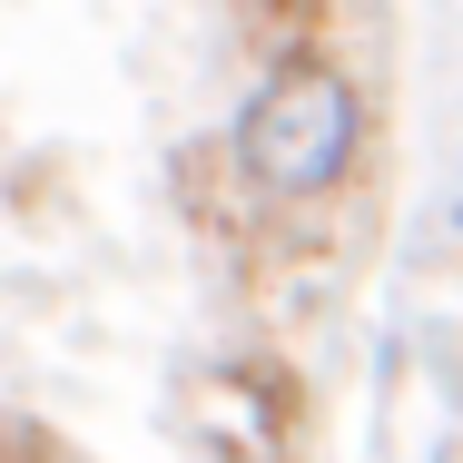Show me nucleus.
<instances>
[{
  "instance_id": "nucleus-1",
  "label": "nucleus",
  "mask_w": 463,
  "mask_h": 463,
  "mask_svg": "<svg viewBox=\"0 0 463 463\" xmlns=\"http://www.w3.org/2000/svg\"><path fill=\"white\" fill-rule=\"evenodd\" d=\"M365 158V90L326 50H286L237 109V178L267 207H326Z\"/></svg>"
},
{
  "instance_id": "nucleus-2",
  "label": "nucleus",
  "mask_w": 463,
  "mask_h": 463,
  "mask_svg": "<svg viewBox=\"0 0 463 463\" xmlns=\"http://www.w3.org/2000/svg\"><path fill=\"white\" fill-rule=\"evenodd\" d=\"M207 444L227 463H296V444H306V394H296V374H286L277 355L217 365V424H207Z\"/></svg>"
},
{
  "instance_id": "nucleus-3",
  "label": "nucleus",
  "mask_w": 463,
  "mask_h": 463,
  "mask_svg": "<svg viewBox=\"0 0 463 463\" xmlns=\"http://www.w3.org/2000/svg\"><path fill=\"white\" fill-rule=\"evenodd\" d=\"M454 237H463V197H454Z\"/></svg>"
}]
</instances>
